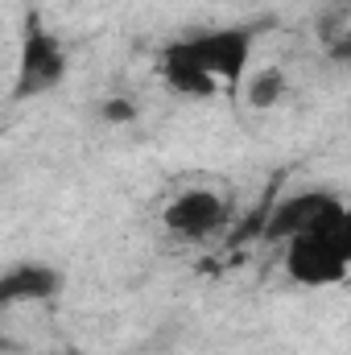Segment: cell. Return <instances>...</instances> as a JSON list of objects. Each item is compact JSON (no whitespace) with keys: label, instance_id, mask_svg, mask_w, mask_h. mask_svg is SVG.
I'll use <instances>...</instances> for the list:
<instances>
[{"label":"cell","instance_id":"6da1fadb","mask_svg":"<svg viewBox=\"0 0 351 355\" xmlns=\"http://www.w3.org/2000/svg\"><path fill=\"white\" fill-rule=\"evenodd\" d=\"M351 268V219L327 232H306L285 240V272L298 285L323 289V285H339Z\"/></svg>","mask_w":351,"mask_h":355},{"label":"cell","instance_id":"7a4b0ae2","mask_svg":"<svg viewBox=\"0 0 351 355\" xmlns=\"http://www.w3.org/2000/svg\"><path fill=\"white\" fill-rule=\"evenodd\" d=\"M62 79H67V46L58 42L54 29H46L42 12H29L25 17V29H21L12 99H37L46 91H54Z\"/></svg>","mask_w":351,"mask_h":355},{"label":"cell","instance_id":"3957f363","mask_svg":"<svg viewBox=\"0 0 351 355\" xmlns=\"http://www.w3.org/2000/svg\"><path fill=\"white\" fill-rule=\"evenodd\" d=\"M339 223H348V207H343L339 194H331V190H302V194L281 198L273 211H264L261 240L285 244L293 236L327 232V227H339Z\"/></svg>","mask_w":351,"mask_h":355},{"label":"cell","instance_id":"277c9868","mask_svg":"<svg viewBox=\"0 0 351 355\" xmlns=\"http://www.w3.org/2000/svg\"><path fill=\"white\" fill-rule=\"evenodd\" d=\"M178 50H182L190 62H198L215 83L240 87V79L248 75V58H252V29H244V25L207 29V33L182 37Z\"/></svg>","mask_w":351,"mask_h":355},{"label":"cell","instance_id":"5b68a950","mask_svg":"<svg viewBox=\"0 0 351 355\" xmlns=\"http://www.w3.org/2000/svg\"><path fill=\"white\" fill-rule=\"evenodd\" d=\"M223 219H228V202L215 190H203V186L174 194L166 202V211H162V223L182 240H203V236L219 232Z\"/></svg>","mask_w":351,"mask_h":355},{"label":"cell","instance_id":"8992f818","mask_svg":"<svg viewBox=\"0 0 351 355\" xmlns=\"http://www.w3.org/2000/svg\"><path fill=\"white\" fill-rule=\"evenodd\" d=\"M62 289V272L50 265H12L0 272V310L8 306H29V302H50Z\"/></svg>","mask_w":351,"mask_h":355},{"label":"cell","instance_id":"52a82bcc","mask_svg":"<svg viewBox=\"0 0 351 355\" xmlns=\"http://www.w3.org/2000/svg\"><path fill=\"white\" fill-rule=\"evenodd\" d=\"M162 79H166V87L174 91V95H186V99H211V95L219 91V83H215L198 62H190V58L178 50V42L162 50Z\"/></svg>","mask_w":351,"mask_h":355},{"label":"cell","instance_id":"ba28073f","mask_svg":"<svg viewBox=\"0 0 351 355\" xmlns=\"http://www.w3.org/2000/svg\"><path fill=\"white\" fill-rule=\"evenodd\" d=\"M240 83H244V103L257 112H268L285 99V71L281 67H261V71L244 75Z\"/></svg>","mask_w":351,"mask_h":355},{"label":"cell","instance_id":"9c48e42d","mask_svg":"<svg viewBox=\"0 0 351 355\" xmlns=\"http://www.w3.org/2000/svg\"><path fill=\"white\" fill-rule=\"evenodd\" d=\"M99 116H103L108 124H132L141 112H137V103H132L128 95H112V99L99 103Z\"/></svg>","mask_w":351,"mask_h":355}]
</instances>
